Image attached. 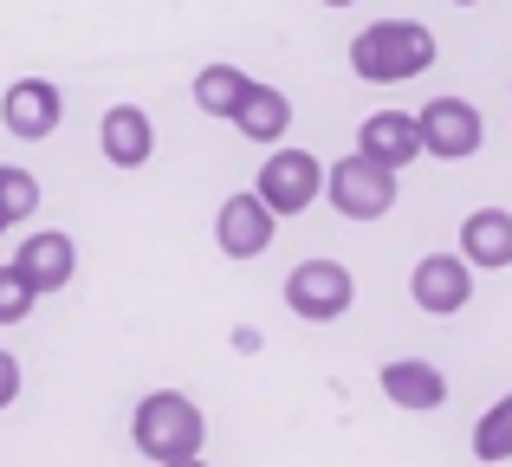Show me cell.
Wrapping results in <instances>:
<instances>
[{
    "label": "cell",
    "instance_id": "17",
    "mask_svg": "<svg viewBox=\"0 0 512 467\" xmlns=\"http://www.w3.org/2000/svg\"><path fill=\"white\" fill-rule=\"evenodd\" d=\"M474 461H487V467L512 461V390H506L500 403H493L487 416L474 422Z\"/></svg>",
    "mask_w": 512,
    "mask_h": 467
},
{
    "label": "cell",
    "instance_id": "12",
    "mask_svg": "<svg viewBox=\"0 0 512 467\" xmlns=\"http://www.w3.org/2000/svg\"><path fill=\"white\" fill-rule=\"evenodd\" d=\"M13 266L33 279V292H46V299H52V292H65V286H72V273H78V240L65 234V228L26 234L20 253H13Z\"/></svg>",
    "mask_w": 512,
    "mask_h": 467
},
{
    "label": "cell",
    "instance_id": "13",
    "mask_svg": "<svg viewBox=\"0 0 512 467\" xmlns=\"http://www.w3.org/2000/svg\"><path fill=\"white\" fill-rule=\"evenodd\" d=\"M357 150L370 156V163H383V169H409L415 156H422V130H415V117L409 111H370L363 117V130H357Z\"/></svg>",
    "mask_w": 512,
    "mask_h": 467
},
{
    "label": "cell",
    "instance_id": "22",
    "mask_svg": "<svg viewBox=\"0 0 512 467\" xmlns=\"http://www.w3.org/2000/svg\"><path fill=\"white\" fill-rule=\"evenodd\" d=\"M318 7H357V0H318Z\"/></svg>",
    "mask_w": 512,
    "mask_h": 467
},
{
    "label": "cell",
    "instance_id": "1",
    "mask_svg": "<svg viewBox=\"0 0 512 467\" xmlns=\"http://www.w3.org/2000/svg\"><path fill=\"white\" fill-rule=\"evenodd\" d=\"M435 33L422 20H370L357 39H350V72L363 85H409L435 65Z\"/></svg>",
    "mask_w": 512,
    "mask_h": 467
},
{
    "label": "cell",
    "instance_id": "16",
    "mask_svg": "<svg viewBox=\"0 0 512 467\" xmlns=\"http://www.w3.org/2000/svg\"><path fill=\"white\" fill-rule=\"evenodd\" d=\"M253 91V78L240 72V65H201L195 72V104H201V117H221V124H234V111H240V98Z\"/></svg>",
    "mask_w": 512,
    "mask_h": 467
},
{
    "label": "cell",
    "instance_id": "3",
    "mask_svg": "<svg viewBox=\"0 0 512 467\" xmlns=\"http://www.w3.org/2000/svg\"><path fill=\"white\" fill-rule=\"evenodd\" d=\"M325 202L338 208L344 221H383L389 208H396V169L370 163V156H338V163L325 169Z\"/></svg>",
    "mask_w": 512,
    "mask_h": 467
},
{
    "label": "cell",
    "instance_id": "23",
    "mask_svg": "<svg viewBox=\"0 0 512 467\" xmlns=\"http://www.w3.org/2000/svg\"><path fill=\"white\" fill-rule=\"evenodd\" d=\"M454 7H480V0H454Z\"/></svg>",
    "mask_w": 512,
    "mask_h": 467
},
{
    "label": "cell",
    "instance_id": "10",
    "mask_svg": "<svg viewBox=\"0 0 512 467\" xmlns=\"http://www.w3.org/2000/svg\"><path fill=\"white\" fill-rule=\"evenodd\" d=\"M376 390L396 409H409V416H435V409L448 403V377H441V364H428V357H396V364H383L376 370Z\"/></svg>",
    "mask_w": 512,
    "mask_h": 467
},
{
    "label": "cell",
    "instance_id": "7",
    "mask_svg": "<svg viewBox=\"0 0 512 467\" xmlns=\"http://www.w3.org/2000/svg\"><path fill=\"white\" fill-rule=\"evenodd\" d=\"M409 299L422 305L428 318L467 312V299H474V266H467L461 253H422L415 273H409Z\"/></svg>",
    "mask_w": 512,
    "mask_h": 467
},
{
    "label": "cell",
    "instance_id": "6",
    "mask_svg": "<svg viewBox=\"0 0 512 467\" xmlns=\"http://www.w3.org/2000/svg\"><path fill=\"white\" fill-rule=\"evenodd\" d=\"M350 299H357V279H350L344 260H299L286 273V305H292V318H305V325L344 318Z\"/></svg>",
    "mask_w": 512,
    "mask_h": 467
},
{
    "label": "cell",
    "instance_id": "24",
    "mask_svg": "<svg viewBox=\"0 0 512 467\" xmlns=\"http://www.w3.org/2000/svg\"><path fill=\"white\" fill-rule=\"evenodd\" d=\"M0 234H7V221H0Z\"/></svg>",
    "mask_w": 512,
    "mask_h": 467
},
{
    "label": "cell",
    "instance_id": "11",
    "mask_svg": "<svg viewBox=\"0 0 512 467\" xmlns=\"http://www.w3.org/2000/svg\"><path fill=\"white\" fill-rule=\"evenodd\" d=\"M98 150L111 169H143L156 156V124L143 104H111V111L98 117Z\"/></svg>",
    "mask_w": 512,
    "mask_h": 467
},
{
    "label": "cell",
    "instance_id": "5",
    "mask_svg": "<svg viewBox=\"0 0 512 467\" xmlns=\"http://www.w3.org/2000/svg\"><path fill=\"white\" fill-rule=\"evenodd\" d=\"M415 130H422V156H435V163H467V156H480V143H487V117H480V104L467 98H428L422 111H415Z\"/></svg>",
    "mask_w": 512,
    "mask_h": 467
},
{
    "label": "cell",
    "instance_id": "18",
    "mask_svg": "<svg viewBox=\"0 0 512 467\" xmlns=\"http://www.w3.org/2000/svg\"><path fill=\"white\" fill-rule=\"evenodd\" d=\"M33 208H39V182H33V169L0 163V221H7V228H20V221H33Z\"/></svg>",
    "mask_w": 512,
    "mask_h": 467
},
{
    "label": "cell",
    "instance_id": "19",
    "mask_svg": "<svg viewBox=\"0 0 512 467\" xmlns=\"http://www.w3.org/2000/svg\"><path fill=\"white\" fill-rule=\"evenodd\" d=\"M33 305H39L33 279H26L13 260H0V325H20V318L33 312Z\"/></svg>",
    "mask_w": 512,
    "mask_h": 467
},
{
    "label": "cell",
    "instance_id": "8",
    "mask_svg": "<svg viewBox=\"0 0 512 467\" xmlns=\"http://www.w3.org/2000/svg\"><path fill=\"white\" fill-rule=\"evenodd\" d=\"M59 117H65V91L52 78H13L7 98H0V124L20 143H46L59 130Z\"/></svg>",
    "mask_w": 512,
    "mask_h": 467
},
{
    "label": "cell",
    "instance_id": "14",
    "mask_svg": "<svg viewBox=\"0 0 512 467\" xmlns=\"http://www.w3.org/2000/svg\"><path fill=\"white\" fill-rule=\"evenodd\" d=\"M461 260L487 266V273L512 266V208H474L461 221Z\"/></svg>",
    "mask_w": 512,
    "mask_h": 467
},
{
    "label": "cell",
    "instance_id": "2",
    "mask_svg": "<svg viewBox=\"0 0 512 467\" xmlns=\"http://www.w3.org/2000/svg\"><path fill=\"white\" fill-rule=\"evenodd\" d=\"M130 448L143 461L169 467V461H188L208 448V416H201L195 396L182 390H150L137 409H130Z\"/></svg>",
    "mask_w": 512,
    "mask_h": 467
},
{
    "label": "cell",
    "instance_id": "9",
    "mask_svg": "<svg viewBox=\"0 0 512 467\" xmlns=\"http://www.w3.org/2000/svg\"><path fill=\"white\" fill-rule=\"evenodd\" d=\"M273 234H279V215H273V208H266L253 189L227 195L221 215H214V240H221L227 260H260V253L273 247Z\"/></svg>",
    "mask_w": 512,
    "mask_h": 467
},
{
    "label": "cell",
    "instance_id": "4",
    "mask_svg": "<svg viewBox=\"0 0 512 467\" xmlns=\"http://www.w3.org/2000/svg\"><path fill=\"white\" fill-rule=\"evenodd\" d=\"M253 195H260V202L273 208L279 221H286V215H305V208L325 195V163H318L312 150L273 143V156L260 163V182H253Z\"/></svg>",
    "mask_w": 512,
    "mask_h": 467
},
{
    "label": "cell",
    "instance_id": "21",
    "mask_svg": "<svg viewBox=\"0 0 512 467\" xmlns=\"http://www.w3.org/2000/svg\"><path fill=\"white\" fill-rule=\"evenodd\" d=\"M169 467H208V461H201V455H188V461H169Z\"/></svg>",
    "mask_w": 512,
    "mask_h": 467
},
{
    "label": "cell",
    "instance_id": "15",
    "mask_svg": "<svg viewBox=\"0 0 512 467\" xmlns=\"http://www.w3.org/2000/svg\"><path fill=\"white\" fill-rule=\"evenodd\" d=\"M234 130L247 143H286V130H292V98L279 85H253L247 98H240V111H234Z\"/></svg>",
    "mask_w": 512,
    "mask_h": 467
},
{
    "label": "cell",
    "instance_id": "20",
    "mask_svg": "<svg viewBox=\"0 0 512 467\" xmlns=\"http://www.w3.org/2000/svg\"><path fill=\"white\" fill-rule=\"evenodd\" d=\"M20 357H13V351H0V409H13V403H20Z\"/></svg>",
    "mask_w": 512,
    "mask_h": 467
}]
</instances>
